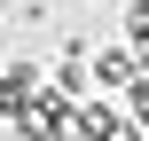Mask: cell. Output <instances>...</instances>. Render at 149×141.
<instances>
[{
	"mask_svg": "<svg viewBox=\"0 0 149 141\" xmlns=\"http://www.w3.org/2000/svg\"><path fill=\"white\" fill-rule=\"evenodd\" d=\"M94 86H134V55L126 47H102L94 55Z\"/></svg>",
	"mask_w": 149,
	"mask_h": 141,
	"instance_id": "cell-2",
	"label": "cell"
},
{
	"mask_svg": "<svg viewBox=\"0 0 149 141\" xmlns=\"http://www.w3.org/2000/svg\"><path fill=\"white\" fill-rule=\"evenodd\" d=\"M39 86H47V78H39V63H16V71L0 78V118H24V110L39 102Z\"/></svg>",
	"mask_w": 149,
	"mask_h": 141,
	"instance_id": "cell-1",
	"label": "cell"
},
{
	"mask_svg": "<svg viewBox=\"0 0 149 141\" xmlns=\"http://www.w3.org/2000/svg\"><path fill=\"white\" fill-rule=\"evenodd\" d=\"M126 94H134V126H149V71L134 78V86H126Z\"/></svg>",
	"mask_w": 149,
	"mask_h": 141,
	"instance_id": "cell-3",
	"label": "cell"
}]
</instances>
